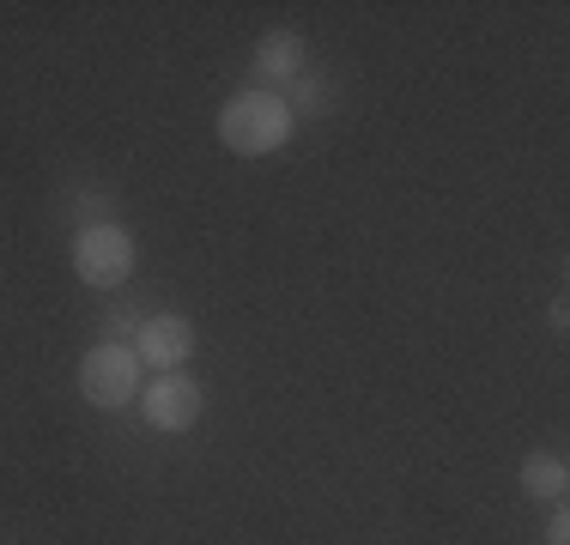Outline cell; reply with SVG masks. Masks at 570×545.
Masks as SVG:
<instances>
[{
	"label": "cell",
	"instance_id": "30bf717a",
	"mask_svg": "<svg viewBox=\"0 0 570 545\" xmlns=\"http://www.w3.org/2000/svg\"><path fill=\"white\" fill-rule=\"evenodd\" d=\"M146 316H128V309H110V339L116 346H134V334H140Z\"/></svg>",
	"mask_w": 570,
	"mask_h": 545
},
{
	"label": "cell",
	"instance_id": "277c9868",
	"mask_svg": "<svg viewBox=\"0 0 570 545\" xmlns=\"http://www.w3.org/2000/svg\"><path fill=\"white\" fill-rule=\"evenodd\" d=\"M146 425L165 430V436H183L200 425V413H207V388H200L188 370H170V376H153L146 382V400H140Z\"/></svg>",
	"mask_w": 570,
	"mask_h": 545
},
{
	"label": "cell",
	"instance_id": "5b68a950",
	"mask_svg": "<svg viewBox=\"0 0 570 545\" xmlns=\"http://www.w3.org/2000/svg\"><path fill=\"white\" fill-rule=\"evenodd\" d=\"M134 358H140V370H183L188 358H195V321L188 316H146L140 334H134Z\"/></svg>",
	"mask_w": 570,
	"mask_h": 545
},
{
	"label": "cell",
	"instance_id": "3957f363",
	"mask_svg": "<svg viewBox=\"0 0 570 545\" xmlns=\"http://www.w3.org/2000/svg\"><path fill=\"white\" fill-rule=\"evenodd\" d=\"M140 358H134V346H116V339H98V346L79 358V394H86L91 406H104V413H116V406L140 400Z\"/></svg>",
	"mask_w": 570,
	"mask_h": 545
},
{
	"label": "cell",
	"instance_id": "9c48e42d",
	"mask_svg": "<svg viewBox=\"0 0 570 545\" xmlns=\"http://www.w3.org/2000/svg\"><path fill=\"white\" fill-rule=\"evenodd\" d=\"M540 545H570V509H564V503H552V515H547V534H540Z\"/></svg>",
	"mask_w": 570,
	"mask_h": 545
},
{
	"label": "cell",
	"instance_id": "ba28073f",
	"mask_svg": "<svg viewBox=\"0 0 570 545\" xmlns=\"http://www.w3.org/2000/svg\"><path fill=\"white\" fill-rule=\"evenodd\" d=\"M285 103H292V116L322 109V79H316V73H297V79H292V98H285Z\"/></svg>",
	"mask_w": 570,
	"mask_h": 545
},
{
	"label": "cell",
	"instance_id": "52a82bcc",
	"mask_svg": "<svg viewBox=\"0 0 570 545\" xmlns=\"http://www.w3.org/2000/svg\"><path fill=\"white\" fill-rule=\"evenodd\" d=\"M515 479H522V490H528L534 503H547V509H552V503L570 497V460H564V455H528Z\"/></svg>",
	"mask_w": 570,
	"mask_h": 545
},
{
	"label": "cell",
	"instance_id": "6da1fadb",
	"mask_svg": "<svg viewBox=\"0 0 570 545\" xmlns=\"http://www.w3.org/2000/svg\"><path fill=\"white\" fill-rule=\"evenodd\" d=\"M292 103L279 91H262V86H243L219 103V146L237 158H267L292 140Z\"/></svg>",
	"mask_w": 570,
	"mask_h": 545
},
{
	"label": "cell",
	"instance_id": "7a4b0ae2",
	"mask_svg": "<svg viewBox=\"0 0 570 545\" xmlns=\"http://www.w3.org/2000/svg\"><path fill=\"white\" fill-rule=\"evenodd\" d=\"M73 272H79V285H91V291H121V285L134 279V237H128V225H116V218L79 225Z\"/></svg>",
	"mask_w": 570,
	"mask_h": 545
},
{
	"label": "cell",
	"instance_id": "8992f818",
	"mask_svg": "<svg viewBox=\"0 0 570 545\" xmlns=\"http://www.w3.org/2000/svg\"><path fill=\"white\" fill-rule=\"evenodd\" d=\"M297 73H304V37L297 31H267L262 43H255V86L279 91V86H292Z\"/></svg>",
	"mask_w": 570,
	"mask_h": 545
}]
</instances>
